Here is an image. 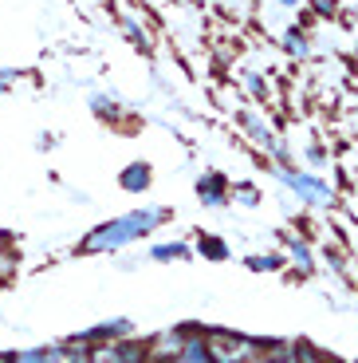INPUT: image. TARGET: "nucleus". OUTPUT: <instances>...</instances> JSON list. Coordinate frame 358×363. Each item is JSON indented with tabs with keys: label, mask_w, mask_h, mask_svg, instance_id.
I'll use <instances>...</instances> for the list:
<instances>
[{
	"label": "nucleus",
	"mask_w": 358,
	"mask_h": 363,
	"mask_svg": "<svg viewBox=\"0 0 358 363\" xmlns=\"http://www.w3.org/2000/svg\"><path fill=\"white\" fill-rule=\"evenodd\" d=\"M197 190H201V198H205L209 206H221V201H224V182L216 178V174H213V178H205V182H201Z\"/></svg>",
	"instance_id": "3"
},
{
	"label": "nucleus",
	"mask_w": 358,
	"mask_h": 363,
	"mask_svg": "<svg viewBox=\"0 0 358 363\" xmlns=\"http://www.w3.org/2000/svg\"><path fill=\"white\" fill-rule=\"evenodd\" d=\"M201 253H205V257H216V261H221V257L229 253V249H224L221 241H213V237H209V241H201Z\"/></svg>",
	"instance_id": "6"
},
{
	"label": "nucleus",
	"mask_w": 358,
	"mask_h": 363,
	"mask_svg": "<svg viewBox=\"0 0 358 363\" xmlns=\"http://www.w3.org/2000/svg\"><path fill=\"white\" fill-rule=\"evenodd\" d=\"M8 83H12V75H8V72H0V91L8 87Z\"/></svg>",
	"instance_id": "8"
},
{
	"label": "nucleus",
	"mask_w": 358,
	"mask_h": 363,
	"mask_svg": "<svg viewBox=\"0 0 358 363\" xmlns=\"http://www.w3.org/2000/svg\"><path fill=\"white\" fill-rule=\"evenodd\" d=\"M146 186H150V170L146 166H130L122 174V190H146Z\"/></svg>",
	"instance_id": "4"
},
{
	"label": "nucleus",
	"mask_w": 358,
	"mask_h": 363,
	"mask_svg": "<svg viewBox=\"0 0 358 363\" xmlns=\"http://www.w3.org/2000/svg\"><path fill=\"white\" fill-rule=\"evenodd\" d=\"M154 257H158V261H170V257H185V249L181 245H161V249H154Z\"/></svg>",
	"instance_id": "7"
},
{
	"label": "nucleus",
	"mask_w": 358,
	"mask_h": 363,
	"mask_svg": "<svg viewBox=\"0 0 358 363\" xmlns=\"http://www.w3.org/2000/svg\"><path fill=\"white\" fill-rule=\"evenodd\" d=\"M284 182H291V186H296V190L304 194L307 201H323V198H327V190H323L319 182H311V178H299V174H284Z\"/></svg>",
	"instance_id": "2"
},
{
	"label": "nucleus",
	"mask_w": 358,
	"mask_h": 363,
	"mask_svg": "<svg viewBox=\"0 0 358 363\" xmlns=\"http://www.w3.org/2000/svg\"><path fill=\"white\" fill-rule=\"evenodd\" d=\"M161 221H166V213H161V209H150V213H130V218H122V221H110V225L95 229V233L83 241V253L118 249V245H126V241H134V237L150 233L154 225H161Z\"/></svg>",
	"instance_id": "1"
},
{
	"label": "nucleus",
	"mask_w": 358,
	"mask_h": 363,
	"mask_svg": "<svg viewBox=\"0 0 358 363\" xmlns=\"http://www.w3.org/2000/svg\"><path fill=\"white\" fill-rule=\"evenodd\" d=\"M12 363H47V347H28V352H12Z\"/></svg>",
	"instance_id": "5"
}]
</instances>
